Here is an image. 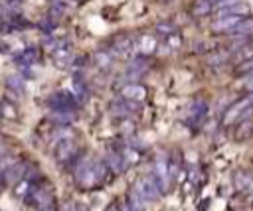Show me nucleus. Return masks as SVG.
<instances>
[{
    "instance_id": "nucleus-20",
    "label": "nucleus",
    "mask_w": 253,
    "mask_h": 211,
    "mask_svg": "<svg viewBox=\"0 0 253 211\" xmlns=\"http://www.w3.org/2000/svg\"><path fill=\"white\" fill-rule=\"evenodd\" d=\"M71 59H73V51H71L65 43H61V45L53 51V61H55L59 67H67V65L71 63Z\"/></svg>"
},
{
    "instance_id": "nucleus-37",
    "label": "nucleus",
    "mask_w": 253,
    "mask_h": 211,
    "mask_svg": "<svg viewBox=\"0 0 253 211\" xmlns=\"http://www.w3.org/2000/svg\"><path fill=\"white\" fill-rule=\"evenodd\" d=\"M249 99H251V103H253V93H249Z\"/></svg>"
},
{
    "instance_id": "nucleus-32",
    "label": "nucleus",
    "mask_w": 253,
    "mask_h": 211,
    "mask_svg": "<svg viewBox=\"0 0 253 211\" xmlns=\"http://www.w3.org/2000/svg\"><path fill=\"white\" fill-rule=\"evenodd\" d=\"M247 183H249V176L245 172H235V187L237 189H243Z\"/></svg>"
},
{
    "instance_id": "nucleus-23",
    "label": "nucleus",
    "mask_w": 253,
    "mask_h": 211,
    "mask_svg": "<svg viewBox=\"0 0 253 211\" xmlns=\"http://www.w3.org/2000/svg\"><path fill=\"white\" fill-rule=\"evenodd\" d=\"M30 197H32V201H34L38 207H45V205L51 203V195H49L47 191H43V189H32V191H30Z\"/></svg>"
},
{
    "instance_id": "nucleus-36",
    "label": "nucleus",
    "mask_w": 253,
    "mask_h": 211,
    "mask_svg": "<svg viewBox=\"0 0 253 211\" xmlns=\"http://www.w3.org/2000/svg\"><path fill=\"white\" fill-rule=\"evenodd\" d=\"M77 209H79V211H89V205H87V207H85V205H83V203H77Z\"/></svg>"
},
{
    "instance_id": "nucleus-10",
    "label": "nucleus",
    "mask_w": 253,
    "mask_h": 211,
    "mask_svg": "<svg viewBox=\"0 0 253 211\" xmlns=\"http://www.w3.org/2000/svg\"><path fill=\"white\" fill-rule=\"evenodd\" d=\"M208 114V103L204 99H194L190 103V108H188V114H186V120L192 122V124H198L200 120H204Z\"/></svg>"
},
{
    "instance_id": "nucleus-2",
    "label": "nucleus",
    "mask_w": 253,
    "mask_h": 211,
    "mask_svg": "<svg viewBox=\"0 0 253 211\" xmlns=\"http://www.w3.org/2000/svg\"><path fill=\"white\" fill-rule=\"evenodd\" d=\"M134 189H136V193H138L146 203H154V201H158L160 195H162V189L158 187V183H156V179H154L152 176H142V177H138L136 183H134Z\"/></svg>"
},
{
    "instance_id": "nucleus-1",
    "label": "nucleus",
    "mask_w": 253,
    "mask_h": 211,
    "mask_svg": "<svg viewBox=\"0 0 253 211\" xmlns=\"http://www.w3.org/2000/svg\"><path fill=\"white\" fill-rule=\"evenodd\" d=\"M251 112H253V106H251V99H239L237 103H231L225 110H223V116H221V124L223 126H229V124H233L235 120H245V118H249L251 116Z\"/></svg>"
},
{
    "instance_id": "nucleus-18",
    "label": "nucleus",
    "mask_w": 253,
    "mask_h": 211,
    "mask_svg": "<svg viewBox=\"0 0 253 211\" xmlns=\"http://www.w3.org/2000/svg\"><path fill=\"white\" fill-rule=\"evenodd\" d=\"M229 39H233V37H245V35H253V18H243L229 34Z\"/></svg>"
},
{
    "instance_id": "nucleus-12",
    "label": "nucleus",
    "mask_w": 253,
    "mask_h": 211,
    "mask_svg": "<svg viewBox=\"0 0 253 211\" xmlns=\"http://www.w3.org/2000/svg\"><path fill=\"white\" fill-rule=\"evenodd\" d=\"M40 55H42L40 47H28V49H22L18 55H14V61L18 67H32L40 59Z\"/></svg>"
},
{
    "instance_id": "nucleus-19",
    "label": "nucleus",
    "mask_w": 253,
    "mask_h": 211,
    "mask_svg": "<svg viewBox=\"0 0 253 211\" xmlns=\"http://www.w3.org/2000/svg\"><path fill=\"white\" fill-rule=\"evenodd\" d=\"M24 83H26V77H24L20 71L6 77V89H8L10 93H16V95L24 93Z\"/></svg>"
},
{
    "instance_id": "nucleus-38",
    "label": "nucleus",
    "mask_w": 253,
    "mask_h": 211,
    "mask_svg": "<svg viewBox=\"0 0 253 211\" xmlns=\"http://www.w3.org/2000/svg\"><path fill=\"white\" fill-rule=\"evenodd\" d=\"M166 2H170V0H166Z\"/></svg>"
},
{
    "instance_id": "nucleus-22",
    "label": "nucleus",
    "mask_w": 253,
    "mask_h": 211,
    "mask_svg": "<svg viewBox=\"0 0 253 211\" xmlns=\"http://www.w3.org/2000/svg\"><path fill=\"white\" fill-rule=\"evenodd\" d=\"M67 138H73V128L71 126H57V128H53V132L49 136V144L55 146L57 142L67 140Z\"/></svg>"
},
{
    "instance_id": "nucleus-16",
    "label": "nucleus",
    "mask_w": 253,
    "mask_h": 211,
    "mask_svg": "<svg viewBox=\"0 0 253 211\" xmlns=\"http://www.w3.org/2000/svg\"><path fill=\"white\" fill-rule=\"evenodd\" d=\"M105 162H107V166L115 172V174H123L125 172V168H126V160H125V156H123V152H109V156L105 158Z\"/></svg>"
},
{
    "instance_id": "nucleus-4",
    "label": "nucleus",
    "mask_w": 253,
    "mask_h": 211,
    "mask_svg": "<svg viewBox=\"0 0 253 211\" xmlns=\"http://www.w3.org/2000/svg\"><path fill=\"white\" fill-rule=\"evenodd\" d=\"M146 71H148V59H146L144 55H136V57L128 63L126 73H125L121 85H125V83H138V79H140Z\"/></svg>"
},
{
    "instance_id": "nucleus-13",
    "label": "nucleus",
    "mask_w": 253,
    "mask_h": 211,
    "mask_svg": "<svg viewBox=\"0 0 253 211\" xmlns=\"http://www.w3.org/2000/svg\"><path fill=\"white\" fill-rule=\"evenodd\" d=\"M121 97L134 99V101L142 103L146 99V89L140 83H125V85H121Z\"/></svg>"
},
{
    "instance_id": "nucleus-9",
    "label": "nucleus",
    "mask_w": 253,
    "mask_h": 211,
    "mask_svg": "<svg viewBox=\"0 0 253 211\" xmlns=\"http://www.w3.org/2000/svg\"><path fill=\"white\" fill-rule=\"evenodd\" d=\"M26 176V164L24 162H16V164H10L8 168L2 170V177H4V183L6 185H16L18 181H22Z\"/></svg>"
},
{
    "instance_id": "nucleus-25",
    "label": "nucleus",
    "mask_w": 253,
    "mask_h": 211,
    "mask_svg": "<svg viewBox=\"0 0 253 211\" xmlns=\"http://www.w3.org/2000/svg\"><path fill=\"white\" fill-rule=\"evenodd\" d=\"M126 203H128V207H130V211H144V205H146V201L136 193V189L132 187V191L128 193V197H126Z\"/></svg>"
},
{
    "instance_id": "nucleus-28",
    "label": "nucleus",
    "mask_w": 253,
    "mask_h": 211,
    "mask_svg": "<svg viewBox=\"0 0 253 211\" xmlns=\"http://www.w3.org/2000/svg\"><path fill=\"white\" fill-rule=\"evenodd\" d=\"M63 12H65V4H63V2H55V4L49 8V18L57 22V20L63 16Z\"/></svg>"
},
{
    "instance_id": "nucleus-29",
    "label": "nucleus",
    "mask_w": 253,
    "mask_h": 211,
    "mask_svg": "<svg viewBox=\"0 0 253 211\" xmlns=\"http://www.w3.org/2000/svg\"><path fill=\"white\" fill-rule=\"evenodd\" d=\"M156 32H158L160 35H170V34L176 32V26L170 24V22H158V24H156Z\"/></svg>"
},
{
    "instance_id": "nucleus-8",
    "label": "nucleus",
    "mask_w": 253,
    "mask_h": 211,
    "mask_svg": "<svg viewBox=\"0 0 253 211\" xmlns=\"http://www.w3.org/2000/svg\"><path fill=\"white\" fill-rule=\"evenodd\" d=\"M241 20H243L241 16H233V14L217 16V18L211 22V32H215V34H229Z\"/></svg>"
},
{
    "instance_id": "nucleus-5",
    "label": "nucleus",
    "mask_w": 253,
    "mask_h": 211,
    "mask_svg": "<svg viewBox=\"0 0 253 211\" xmlns=\"http://www.w3.org/2000/svg\"><path fill=\"white\" fill-rule=\"evenodd\" d=\"M79 154L77 150V144L73 142V138H67V140H61L53 146V158L55 162L59 164H71V160Z\"/></svg>"
},
{
    "instance_id": "nucleus-27",
    "label": "nucleus",
    "mask_w": 253,
    "mask_h": 211,
    "mask_svg": "<svg viewBox=\"0 0 253 211\" xmlns=\"http://www.w3.org/2000/svg\"><path fill=\"white\" fill-rule=\"evenodd\" d=\"M251 71H253V55L247 57V59H243V61L237 63V67H235V75H239V77H243L245 73H251Z\"/></svg>"
},
{
    "instance_id": "nucleus-7",
    "label": "nucleus",
    "mask_w": 253,
    "mask_h": 211,
    "mask_svg": "<svg viewBox=\"0 0 253 211\" xmlns=\"http://www.w3.org/2000/svg\"><path fill=\"white\" fill-rule=\"evenodd\" d=\"M152 177L156 179V183H158V187L164 191V189H168V181H170V168H168V160L164 158V156H158L156 160H154V166H152Z\"/></svg>"
},
{
    "instance_id": "nucleus-3",
    "label": "nucleus",
    "mask_w": 253,
    "mask_h": 211,
    "mask_svg": "<svg viewBox=\"0 0 253 211\" xmlns=\"http://www.w3.org/2000/svg\"><path fill=\"white\" fill-rule=\"evenodd\" d=\"M77 97L69 91H57L53 95H49L47 105L51 110H75L77 108Z\"/></svg>"
},
{
    "instance_id": "nucleus-14",
    "label": "nucleus",
    "mask_w": 253,
    "mask_h": 211,
    "mask_svg": "<svg viewBox=\"0 0 253 211\" xmlns=\"http://www.w3.org/2000/svg\"><path fill=\"white\" fill-rule=\"evenodd\" d=\"M47 118L55 124V126H69L71 122H75V110H51L47 114Z\"/></svg>"
},
{
    "instance_id": "nucleus-30",
    "label": "nucleus",
    "mask_w": 253,
    "mask_h": 211,
    "mask_svg": "<svg viewBox=\"0 0 253 211\" xmlns=\"http://www.w3.org/2000/svg\"><path fill=\"white\" fill-rule=\"evenodd\" d=\"M30 191H32V183H30L28 179H22V181L16 183V195H18V197L30 195Z\"/></svg>"
},
{
    "instance_id": "nucleus-33",
    "label": "nucleus",
    "mask_w": 253,
    "mask_h": 211,
    "mask_svg": "<svg viewBox=\"0 0 253 211\" xmlns=\"http://www.w3.org/2000/svg\"><path fill=\"white\" fill-rule=\"evenodd\" d=\"M239 85H241V87H243L247 93H253V71H251V73H245Z\"/></svg>"
},
{
    "instance_id": "nucleus-39",
    "label": "nucleus",
    "mask_w": 253,
    "mask_h": 211,
    "mask_svg": "<svg viewBox=\"0 0 253 211\" xmlns=\"http://www.w3.org/2000/svg\"><path fill=\"white\" fill-rule=\"evenodd\" d=\"M211 2H215V0H211Z\"/></svg>"
},
{
    "instance_id": "nucleus-24",
    "label": "nucleus",
    "mask_w": 253,
    "mask_h": 211,
    "mask_svg": "<svg viewBox=\"0 0 253 211\" xmlns=\"http://www.w3.org/2000/svg\"><path fill=\"white\" fill-rule=\"evenodd\" d=\"M0 114L8 120H16L18 118V108H16L14 101H2L0 103Z\"/></svg>"
},
{
    "instance_id": "nucleus-17",
    "label": "nucleus",
    "mask_w": 253,
    "mask_h": 211,
    "mask_svg": "<svg viewBox=\"0 0 253 211\" xmlns=\"http://www.w3.org/2000/svg\"><path fill=\"white\" fill-rule=\"evenodd\" d=\"M213 12V2L211 0H194L190 6V14L194 18H204Z\"/></svg>"
},
{
    "instance_id": "nucleus-31",
    "label": "nucleus",
    "mask_w": 253,
    "mask_h": 211,
    "mask_svg": "<svg viewBox=\"0 0 253 211\" xmlns=\"http://www.w3.org/2000/svg\"><path fill=\"white\" fill-rule=\"evenodd\" d=\"M239 2H243V0H215V2H213V12H217V10H225V8H231V6L239 4Z\"/></svg>"
},
{
    "instance_id": "nucleus-26",
    "label": "nucleus",
    "mask_w": 253,
    "mask_h": 211,
    "mask_svg": "<svg viewBox=\"0 0 253 211\" xmlns=\"http://www.w3.org/2000/svg\"><path fill=\"white\" fill-rule=\"evenodd\" d=\"M93 61H95V65H97L99 69H105V67L111 65L113 55H111V51H95V53H93Z\"/></svg>"
},
{
    "instance_id": "nucleus-15",
    "label": "nucleus",
    "mask_w": 253,
    "mask_h": 211,
    "mask_svg": "<svg viewBox=\"0 0 253 211\" xmlns=\"http://www.w3.org/2000/svg\"><path fill=\"white\" fill-rule=\"evenodd\" d=\"M231 59V51L229 49H219V51H211L206 55V63L210 67H221Z\"/></svg>"
},
{
    "instance_id": "nucleus-34",
    "label": "nucleus",
    "mask_w": 253,
    "mask_h": 211,
    "mask_svg": "<svg viewBox=\"0 0 253 211\" xmlns=\"http://www.w3.org/2000/svg\"><path fill=\"white\" fill-rule=\"evenodd\" d=\"M107 211H123V209H121V205H119L117 201H113V203L107 207Z\"/></svg>"
},
{
    "instance_id": "nucleus-6",
    "label": "nucleus",
    "mask_w": 253,
    "mask_h": 211,
    "mask_svg": "<svg viewBox=\"0 0 253 211\" xmlns=\"http://www.w3.org/2000/svg\"><path fill=\"white\" fill-rule=\"evenodd\" d=\"M136 110H140V101H134V99H125V97H119L113 101L111 105V112L119 118H126L130 114H134Z\"/></svg>"
},
{
    "instance_id": "nucleus-21",
    "label": "nucleus",
    "mask_w": 253,
    "mask_h": 211,
    "mask_svg": "<svg viewBox=\"0 0 253 211\" xmlns=\"http://www.w3.org/2000/svg\"><path fill=\"white\" fill-rule=\"evenodd\" d=\"M251 134H253V122L249 118L241 120L239 126H237V130H235V140L237 142H245V140L251 138Z\"/></svg>"
},
{
    "instance_id": "nucleus-35",
    "label": "nucleus",
    "mask_w": 253,
    "mask_h": 211,
    "mask_svg": "<svg viewBox=\"0 0 253 211\" xmlns=\"http://www.w3.org/2000/svg\"><path fill=\"white\" fill-rule=\"evenodd\" d=\"M38 211H55L51 205H45V207H38Z\"/></svg>"
},
{
    "instance_id": "nucleus-11",
    "label": "nucleus",
    "mask_w": 253,
    "mask_h": 211,
    "mask_svg": "<svg viewBox=\"0 0 253 211\" xmlns=\"http://www.w3.org/2000/svg\"><path fill=\"white\" fill-rule=\"evenodd\" d=\"M134 51V37L132 35H119L113 43V51L111 55H119V57H126Z\"/></svg>"
}]
</instances>
